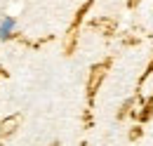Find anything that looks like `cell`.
<instances>
[{
  "label": "cell",
  "instance_id": "3",
  "mask_svg": "<svg viewBox=\"0 0 153 146\" xmlns=\"http://www.w3.org/2000/svg\"><path fill=\"white\" fill-rule=\"evenodd\" d=\"M50 146H59V142H52V144H50Z\"/></svg>",
  "mask_w": 153,
  "mask_h": 146
},
{
  "label": "cell",
  "instance_id": "2",
  "mask_svg": "<svg viewBox=\"0 0 153 146\" xmlns=\"http://www.w3.org/2000/svg\"><path fill=\"white\" fill-rule=\"evenodd\" d=\"M151 115H153V99L146 104V109H144V113H141V120H149Z\"/></svg>",
  "mask_w": 153,
  "mask_h": 146
},
{
  "label": "cell",
  "instance_id": "1",
  "mask_svg": "<svg viewBox=\"0 0 153 146\" xmlns=\"http://www.w3.org/2000/svg\"><path fill=\"white\" fill-rule=\"evenodd\" d=\"M12 28H14V19H5V21L0 24V36L2 38L12 36Z\"/></svg>",
  "mask_w": 153,
  "mask_h": 146
}]
</instances>
